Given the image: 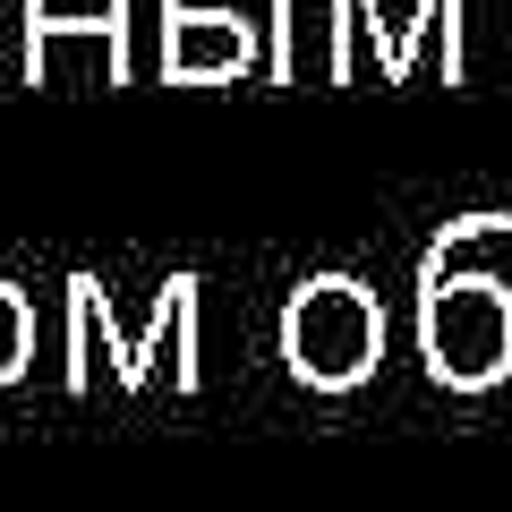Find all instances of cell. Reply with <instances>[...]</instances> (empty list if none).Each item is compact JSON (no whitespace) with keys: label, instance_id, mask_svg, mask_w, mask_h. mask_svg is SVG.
<instances>
[{"label":"cell","instance_id":"7a4b0ae2","mask_svg":"<svg viewBox=\"0 0 512 512\" xmlns=\"http://www.w3.org/2000/svg\"><path fill=\"white\" fill-rule=\"evenodd\" d=\"M427 359L453 384H487L512 359V299L495 282H436V299H427Z\"/></svg>","mask_w":512,"mask_h":512},{"label":"cell","instance_id":"6da1fadb","mask_svg":"<svg viewBox=\"0 0 512 512\" xmlns=\"http://www.w3.org/2000/svg\"><path fill=\"white\" fill-rule=\"evenodd\" d=\"M384 350V325H376V299L359 282L325 274L291 299V359L308 384H359Z\"/></svg>","mask_w":512,"mask_h":512},{"label":"cell","instance_id":"3957f363","mask_svg":"<svg viewBox=\"0 0 512 512\" xmlns=\"http://www.w3.org/2000/svg\"><path fill=\"white\" fill-rule=\"evenodd\" d=\"M231 60H248V35H231L222 18H197L180 35V69H231Z\"/></svg>","mask_w":512,"mask_h":512},{"label":"cell","instance_id":"277c9868","mask_svg":"<svg viewBox=\"0 0 512 512\" xmlns=\"http://www.w3.org/2000/svg\"><path fill=\"white\" fill-rule=\"evenodd\" d=\"M26 299L9 291V282H0V376H18V359H26Z\"/></svg>","mask_w":512,"mask_h":512}]
</instances>
